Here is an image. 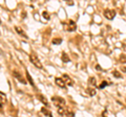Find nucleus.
Returning <instances> with one entry per match:
<instances>
[{"instance_id":"11","label":"nucleus","mask_w":126,"mask_h":117,"mask_svg":"<svg viewBox=\"0 0 126 117\" xmlns=\"http://www.w3.org/2000/svg\"><path fill=\"white\" fill-rule=\"evenodd\" d=\"M61 59H62V62H63V63H68V62L70 61V60H69V56H67L66 52H63V53H62Z\"/></svg>"},{"instance_id":"16","label":"nucleus","mask_w":126,"mask_h":117,"mask_svg":"<svg viewBox=\"0 0 126 117\" xmlns=\"http://www.w3.org/2000/svg\"><path fill=\"white\" fill-rule=\"evenodd\" d=\"M61 43H62V39L61 38H56V39L53 40V44L54 45H59Z\"/></svg>"},{"instance_id":"10","label":"nucleus","mask_w":126,"mask_h":117,"mask_svg":"<svg viewBox=\"0 0 126 117\" xmlns=\"http://www.w3.org/2000/svg\"><path fill=\"white\" fill-rule=\"evenodd\" d=\"M37 97H38V98L40 99V100H41V102H42V104H44L45 106H46V107H47V106H48V102H47V99H46V98H45V97H44V96H43V95H42V94H37Z\"/></svg>"},{"instance_id":"23","label":"nucleus","mask_w":126,"mask_h":117,"mask_svg":"<svg viewBox=\"0 0 126 117\" xmlns=\"http://www.w3.org/2000/svg\"><path fill=\"white\" fill-rule=\"evenodd\" d=\"M121 70L123 71V72H125V73H126V67H122V68H121Z\"/></svg>"},{"instance_id":"24","label":"nucleus","mask_w":126,"mask_h":117,"mask_svg":"<svg viewBox=\"0 0 126 117\" xmlns=\"http://www.w3.org/2000/svg\"><path fill=\"white\" fill-rule=\"evenodd\" d=\"M0 24H1V20H0Z\"/></svg>"},{"instance_id":"13","label":"nucleus","mask_w":126,"mask_h":117,"mask_svg":"<svg viewBox=\"0 0 126 117\" xmlns=\"http://www.w3.org/2000/svg\"><path fill=\"white\" fill-rule=\"evenodd\" d=\"M41 112L43 113L45 116H48V117H53V115H51V113H50V111H48V110L46 109V108H42V109H41Z\"/></svg>"},{"instance_id":"4","label":"nucleus","mask_w":126,"mask_h":117,"mask_svg":"<svg viewBox=\"0 0 126 117\" xmlns=\"http://www.w3.org/2000/svg\"><path fill=\"white\" fill-rule=\"evenodd\" d=\"M104 16L108 20H113L116 17V11L114 10H105L104 11Z\"/></svg>"},{"instance_id":"14","label":"nucleus","mask_w":126,"mask_h":117,"mask_svg":"<svg viewBox=\"0 0 126 117\" xmlns=\"http://www.w3.org/2000/svg\"><path fill=\"white\" fill-rule=\"evenodd\" d=\"M26 78H27V81L31 83L32 86L35 88V84H34V81H33V78H32V76L30 75V73H28V71H26Z\"/></svg>"},{"instance_id":"1","label":"nucleus","mask_w":126,"mask_h":117,"mask_svg":"<svg viewBox=\"0 0 126 117\" xmlns=\"http://www.w3.org/2000/svg\"><path fill=\"white\" fill-rule=\"evenodd\" d=\"M51 100H53L54 105L58 108H63L65 106V100L62 97H59V96H54V97H51Z\"/></svg>"},{"instance_id":"12","label":"nucleus","mask_w":126,"mask_h":117,"mask_svg":"<svg viewBox=\"0 0 126 117\" xmlns=\"http://www.w3.org/2000/svg\"><path fill=\"white\" fill-rule=\"evenodd\" d=\"M88 84L91 85V86H97V79H96V78L90 76V78H88Z\"/></svg>"},{"instance_id":"21","label":"nucleus","mask_w":126,"mask_h":117,"mask_svg":"<svg viewBox=\"0 0 126 117\" xmlns=\"http://www.w3.org/2000/svg\"><path fill=\"white\" fill-rule=\"evenodd\" d=\"M96 70H98V71H103L102 67L100 66V65H96Z\"/></svg>"},{"instance_id":"15","label":"nucleus","mask_w":126,"mask_h":117,"mask_svg":"<svg viewBox=\"0 0 126 117\" xmlns=\"http://www.w3.org/2000/svg\"><path fill=\"white\" fill-rule=\"evenodd\" d=\"M86 92L89 94L90 96H94V95H96V93H97V91L94 89H91V88H88V89L86 90Z\"/></svg>"},{"instance_id":"17","label":"nucleus","mask_w":126,"mask_h":117,"mask_svg":"<svg viewBox=\"0 0 126 117\" xmlns=\"http://www.w3.org/2000/svg\"><path fill=\"white\" fill-rule=\"evenodd\" d=\"M113 75L114 76V78H122L121 73H120L119 71H117V70H114V71H113Z\"/></svg>"},{"instance_id":"20","label":"nucleus","mask_w":126,"mask_h":117,"mask_svg":"<svg viewBox=\"0 0 126 117\" xmlns=\"http://www.w3.org/2000/svg\"><path fill=\"white\" fill-rule=\"evenodd\" d=\"M107 85H108V84H107V82H105V81H104V82H102V83H101V85L99 86V88H100V89H103V88L106 87Z\"/></svg>"},{"instance_id":"9","label":"nucleus","mask_w":126,"mask_h":117,"mask_svg":"<svg viewBox=\"0 0 126 117\" xmlns=\"http://www.w3.org/2000/svg\"><path fill=\"white\" fill-rule=\"evenodd\" d=\"M5 101H6V96H5V94H3L0 91V108L5 104Z\"/></svg>"},{"instance_id":"7","label":"nucleus","mask_w":126,"mask_h":117,"mask_svg":"<svg viewBox=\"0 0 126 117\" xmlns=\"http://www.w3.org/2000/svg\"><path fill=\"white\" fill-rule=\"evenodd\" d=\"M55 82H56V84L58 85L60 88H65V87H66V85H65V83H64V81H63L62 78H57L55 79Z\"/></svg>"},{"instance_id":"6","label":"nucleus","mask_w":126,"mask_h":117,"mask_svg":"<svg viewBox=\"0 0 126 117\" xmlns=\"http://www.w3.org/2000/svg\"><path fill=\"white\" fill-rule=\"evenodd\" d=\"M13 74H14V76H15V78H16L17 79H18L19 82H21L23 85H26V82H25V79H24L23 78H22V75L18 72V71H16V70H15V71H13Z\"/></svg>"},{"instance_id":"22","label":"nucleus","mask_w":126,"mask_h":117,"mask_svg":"<svg viewBox=\"0 0 126 117\" xmlns=\"http://www.w3.org/2000/svg\"><path fill=\"white\" fill-rule=\"evenodd\" d=\"M107 113H108V112H107V111H106V110H105V111H104V112H103V113H102V116H103V117H107Z\"/></svg>"},{"instance_id":"2","label":"nucleus","mask_w":126,"mask_h":117,"mask_svg":"<svg viewBox=\"0 0 126 117\" xmlns=\"http://www.w3.org/2000/svg\"><path fill=\"white\" fill-rule=\"evenodd\" d=\"M30 60H31V62L33 63V64L35 65L37 68H39V69H42V64H41V62H40V60L38 59V56H37L35 53H32V55L30 56Z\"/></svg>"},{"instance_id":"19","label":"nucleus","mask_w":126,"mask_h":117,"mask_svg":"<svg viewBox=\"0 0 126 117\" xmlns=\"http://www.w3.org/2000/svg\"><path fill=\"white\" fill-rule=\"evenodd\" d=\"M120 62L126 63V55H121V56H120Z\"/></svg>"},{"instance_id":"3","label":"nucleus","mask_w":126,"mask_h":117,"mask_svg":"<svg viewBox=\"0 0 126 117\" xmlns=\"http://www.w3.org/2000/svg\"><path fill=\"white\" fill-rule=\"evenodd\" d=\"M63 26L67 31H75L77 29V24L71 20L68 21V23H63Z\"/></svg>"},{"instance_id":"8","label":"nucleus","mask_w":126,"mask_h":117,"mask_svg":"<svg viewBox=\"0 0 126 117\" xmlns=\"http://www.w3.org/2000/svg\"><path fill=\"white\" fill-rule=\"evenodd\" d=\"M15 29H16V31H17V33H19L20 36H22V37H23V38L27 39V36H26V33H24V30L22 29V28H20L19 26H15Z\"/></svg>"},{"instance_id":"18","label":"nucleus","mask_w":126,"mask_h":117,"mask_svg":"<svg viewBox=\"0 0 126 117\" xmlns=\"http://www.w3.org/2000/svg\"><path fill=\"white\" fill-rule=\"evenodd\" d=\"M42 15H43V18L45 19V20H50V14H48L47 12H43L42 13Z\"/></svg>"},{"instance_id":"5","label":"nucleus","mask_w":126,"mask_h":117,"mask_svg":"<svg viewBox=\"0 0 126 117\" xmlns=\"http://www.w3.org/2000/svg\"><path fill=\"white\" fill-rule=\"evenodd\" d=\"M63 81H64V83H65V85H67V86H73L74 85V82L71 81V78H69V76L67 75V74H63L62 75V78H61Z\"/></svg>"}]
</instances>
